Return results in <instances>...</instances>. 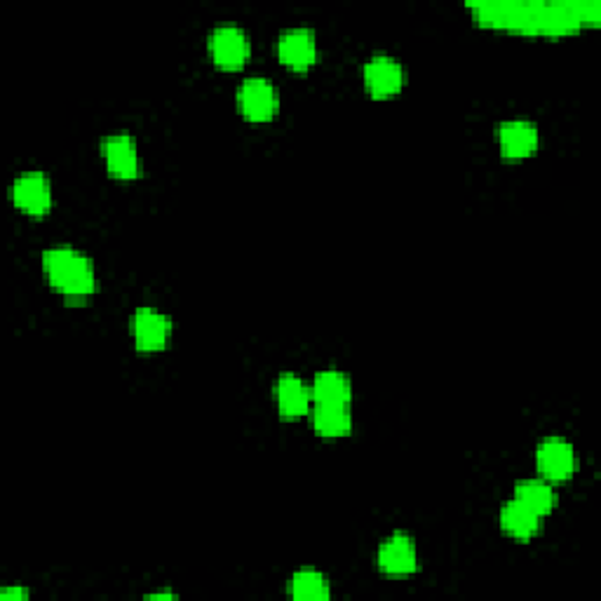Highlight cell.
Listing matches in <instances>:
<instances>
[{"instance_id":"obj_1","label":"cell","mask_w":601,"mask_h":601,"mask_svg":"<svg viewBox=\"0 0 601 601\" xmlns=\"http://www.w3.org/2000/svg\"><path fill=\"white\" fill-rule=\"evenodd\" d=\"M472 17L486 28L510 31L519 36L564 38L597 22V3H482L470 5Z\"/></svg>"},{"instance_id":"obj_2","label":"cell","mask_w":601,"mask_h":601,"mask_svg":"<svg viewBox=\"0 0 601 601\" xmlns=\"http://www.w3.org/2000/svg\"><path fill=\"white\" fill-rule=\"evenodd\" d=\"M43 275L50 287L64 296L71 304H83L85 298L97 294V273L90 257H85L81 249L59 245L43 251L40 257Z\"/></svg>"},{"instance_id":"obj_3","label":"cell","mask_w":601,"mask_h":601,"mask_svg":"<svg viewBox=\"0 0 601 601\" xmlns=\"http://www.w3.org/2000/svg\"><path fill=\"white\" fill-rule=\"evenodd\" d=\"M235 102L237 110H240L249 122H268L278 116L280 94L268 78L251 75L237 87Z\"/></svg>"},{"instance_id":"obj_4","label":"cell","mask_w":601,"mask_h":601,"mask_svg":"<svg viewBox=\"0 0 601 601\" xmlns=\"http://www.w3.org/2000/svg\"><path fill=\"white\" fill-rule=\"evenodd\" d=\"M10 196L14 208L26 216L43 219L52 210V184L47 179V174L40 169L22 172L20 177L14 179Z\"/></svg>"},{"instance_id":"obj_5","label":"cell","mask_w":601,"mask_h":601,"mask_svg":"<svg viewBox=\"0 0 601 601\" xmlns=\"http://www.w3.org/2000/svg\"><path fill=\"white\" fill-rule=\"evenodd\" d=\"M210 55L221 71L243 69L251 57L249 36L235 24H219L210 34Z\"/></svg>"},{"instance_id":"obj_6","label":"cell","mask_w":601,"mask_h":601,"mask_svg":"<svg viewBox=\"0 0 601 601\" xmlns=\"http://www.w3.org/2000/svg\"><path fill=\"white\" fill-rule=\"evenodd\" d=\"M376 566L378 571L388 578H406L411 574H416L419 550L414 538L402 531L390 533L386 541L378 545Z\"/></svg>"},{"instance_id":"obj_7","label":"cell","mask_w":601,"mask_h":601,"mask_svg":"<svg viewBox=\"0 0 601 601\" xmlns=\"http://www.w3.org/2000/svg\"><path fill=\"white\" fill-rule=\"evenodd\" d=\"M132 339L139 353H163L172 339V320L157 308L141 306L132 315Z\"/></svg>"},{"instance_id":"obj_8","label":"cell","mask_w":601,"mask_h":601,"mask_svg":"<svg viewBox=\"0 0 601 601\" xmlns=\"http://www.w3.org/2000/svg\"><path fill=\"white\" fill-rule=\"evenodd\" d=\"M535 468L541 478L552 482H568L576 474V449L562 437H547L535 449Z\"/></svg>"},{"instance_id":"obj_9","label":"cell","mask_w":601,"mask_h":601,"mask_svg":"<svg viewBox=\"0 0 601 601\" xmlns=\"http://www.w3.org/2000/svg\"><path fill=\"white\" fill-rule=\"evenodd\" d=\"M102 155L106 169L118 181H134L141 174L139 146L132 134L116 132L102 141Z\"/></svg>"},{"instance_id":"obj_10","label":"cell","mask_w":601,"mask_h":601,"mask_svg":"<svg viewBox=\"0 0 601 601\" xmlns=\"http://www.w3.org/2000/svg\"><path fill=\"white\" fill-rule=\"evenodd\" d=\"M278 57L287 69L296 73H306L318 61V38L315 31L296 26L284 31L278 40Z\"/></svg>"},{"instance_id":"obj_11","label":"cell","mask_w":601,"mask_h":601,"mask_svg":"<svg viewBox=\"0 0 601 601\" xmlns=\"http://www.w3.org/2000/svg\"><path fill=\"white\" fill-rule=\"evenodd\" d=\"M362 78H365V87L376 99H390L394 94H400L404 83H406V73L404 67L398 59L386 57V55H376L372 57L365 69H362Z\"/></svg>"},{"instance_id":"obj_12","label":"cell","mask_w":601,"mask_h":601,"mask_svg":"<svg viewBox=\"0 0 601 601\" xmlns=\"http://www.w3.org/2000/svg\"><path fill=\"white\" fill-rule=\"evenodd\" d=\"M275 404L282 419H304L313 411V386L296 374H280L275 381Z\"/></svg>"},{"instance_id":"obj_13","label":"cell","mask_w":601,"mask_h":601,"mask_svg":"<svg viewBox=\"0 0 601 601\" xmlns=\"http://www.w3.org/2000/svg\"><path fill=\"white\" fill-rule=\"evenodd\" d=\"M541 144V134L531 120H508L498 128V149L505 161H527Z\"/></svg>"},{"instance_id":"obj_14","label":"cell","mask_w":601,"mask_h":601,"mask_svg":"<svg viewBox=\"0 0 601 601\" xmlns=\"http://www.w3.org/2000/svg\"><path fill=\"white\" fill-rule=\"evenodd\" d=\"M313 400L315 404L329 406H351L353 402V384L347 374L339 369H325L313 381Z\"/></svg>"},{"instance_id":"obj_15","label":"cell","mask_w":601,"mask_h":601,"mask_svg":"<svg viewBox=\"0 0 601 601\" xmlns=\"http://www.w3.org/2000/svg\"><path fill=\"white\" fill-rule=\"evenodd\" d=\"M313 428L325 439H341L353 433V414L351 406H329L315 404L310 411Z\"/></svg>"},{"instance_id":"obj_16","label":"cell","mask_w":601,"mask_h":601,"mask_svg":"<svg viewBox=\"0 0 601 601\" xmlns=\"http://www.w3.org/2000/svg\"><path fill=\"white\" fill-rule=\"evenodd\" d=\"M500 529L515 541H531L541 531V517L512 498L500 508Z\"/></svg>"},{"instance_id":"obj_17","label":"cell","mask_w":601,"mask_h":601,"mask_svg":"<svg viewBox=\"0 0 601 601\" xmlns=\"http://www.w3.org/2000/svg\"><path fill=\"white\" fill-rule=\"evenodd\" d=\"M515 500L527 505L538 517H545L557 508V492L547 480H519L515 484Z\"/></svg>"},{"instance_id":"obj_18","label":"cell","mask_w":601,"mask_h":601,"mask_svg":"<svg viewBox=\"0 0 601 601\" xmlns=\"http://www.w3.org/2000/svg\"><path fill=\"white\" fill-rule=\"evenodd\" d=\"M290 594L300 601H325L331 597V582L315 568H300L290 580Z\"/></svg>"},{"instance_id":"obj_19","label":"cell","mask_w":601,"mask_h":601,"mask_svg":"<svg viewBox=\"0 0 601 601\" xmlns=\"http://www.w3.org/2000/svg\"><path fill=\"white\" fill-rule=\"evenodd\" d=\"M31 597V592L26 588H22V585H14V588H5L3 592H0V599H17V601H26Z\"/></svg>"},{"instance_id":"obj_20","label":"cell","mask_w":601,"mask_h":601,"mask_svg":"<svg viewBox=\"0 0 601 601\" xmlns=\"http://www.w3.org/2000/svg\"><path fill=\"white\" fill-rule=\"evenodd\" d=\"M174 597H177L174 592H153V594H149V599H174Z\"/></svg>"}]
</instances>
